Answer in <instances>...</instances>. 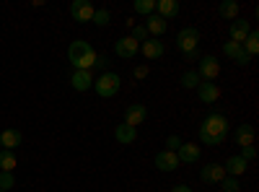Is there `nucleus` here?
<instances>
[{
  "label": "nucleus",
  "mask_w": 259,
  "mask_h": 192,
  "mask_svg": "<svg viewBox=\"0 0 259 192\" xmlns=\"http://www.w3.org/2000/svg\"><path fill=\"white\" fill-rule=\"evenodd\" d=\"M228 135V120L221 114V112H210L205 120H202V127H200V138L205 145H221Z\"/></svg>",
  "instance_id": "obj_1"
},
{
  "label": "nucleus",
  "mask_w": 259,
  "mask_h": 192,
  "mask_svg": "<svg viewBox=\"0 0 259 192\" xmlns=\"http://www.w3.org/2000/svg\"><path fill=\"white\" fill-rule=\"evenodd\" d=\"M68 57L75 65V70H91L96 65V50L89 45V42H83V39L73 42L70 50H68Z\"/></svg>",
  "instance_id": "obj_2"
},
{
  "label": "nucleus",
  "mask_w": 259,
  "mask_h": 192,
  "mask_svg": "<svg viewBox=\"0 0 259 192\" xmlns=\"http://www.w3.org/2000/svg\"><path fill=\"white\" fill-rule=\"evenodd\" d=\"M119 86H122V78L117 75V73H101L99 75V81H94V89H96V94L101 96V99H109V96H114L117 91H119Z\"/></svg>",
  "instance_id": "obj_3"
},
{
  "label": "nucleus",
  "mask_w": 259,
  "mask_h": 192,
  "mask_svg": "<svg viewBox=\"0 0 259 192\" xmlns=\"http://www.w3.org/2000/svg\"><path fill=\"white\" fill-rule=\"evenodd\" d=\"M197 45H200V31L197 29H182L179 31V36H177V47L184 52V55H189V52H194L197 50Z\"/></svg>",
  "instance_id": "obj_4"
},
{
  "label": "nucleus",
  "mask_w": 259,
  "mask_h": 192,
  "mask_svg": "<svg viewBox=\"0 0 259 192\" xmlns=\"http://www.w3.org/2000/svg\"><path fill=\"white\" fill-rule=\"evenodd\" d=\"M218 73H221V62H218V57H215V55H205V57H200V70H197L200 81L205 78V81L210 83V81L218 78Z\"/></svg>",
  "instance_id": "obj_5"
},
{
  "label": "nucleus",
  "mask_w": 259,
  "mask_h": 192,
  "mask_svg": "<svg viewBox=\"0 0 259 192\" xmlns=\"http://www.w3.org/2000/svg\"><path fill=\"white\" fill-rule=\"evenodd\" d=\"M70 13H73V18L78 21V24H89V21H94L96 8H94L91 0H73Z\"/></svg>",
  "instance_id": "obj_6"
},
{
  "label": "nucleus",
  "mask_w": 259,
  "mask_h": 192,
  "mask_svg": "<svg viewBox=\"0 0 259 192\" xmlns=\"http://www.w3.org/2000/svg\"><path fill=\"white\" fill-rule=\"evenodd\" d=\"M200 179H202L205 184H221V182L226 179V169H223V164H207V166H202Z\"/></svg>",
  "instance_id": "obj_7"
},
{
  "label": "nucleus",
  "mask_w": 259,
  "mask_h": 192,
  "mask_svg": "<svg viewBox=\"0 0 259 192\" xmlns=\"http://www.w3.org/2000/svg\"><path fill=\"white\" fill-rule=\"evenodd\" d=\"M200 156H202V151H200V145H197V143H182V145H179V151H177L179 164H182V161H184V164H197Z\"/></svg>",
  "instance_id": "obj_8"
},
{
  "label": "nucleus",
  "mask_w": 259,
  "mask_h": 192,
  "mask_svg": "<svg viewBox=\"0 0 259 192\" xmlns=\"http://www.w3.org/2000/svg\"><path fill=\"white\" fill-rule=\"evenodd\" d=\"M138 50H140V45H138L133 36H122L117 45H114V52H117L119 57H124V60H133V57L138 55Z\"/></svg>",
  "instance_id": "obj_9"
},
{
  "label": "nucleus",
  "mask_w": 259,
  "mask_h": 192,
  "mask_svg": "<svg viewBox=\"0 0 259 192\" xmlns=\"http://www.w3.org/2000/svg\"><path fill=\"white\" fill-rule=\"evenodd\" d=\"M145 117H148V109H145L143 104H130L127 109H124V125H130V127L143 125Z\"/></svg>",
  "instance_id": "obj_10"
},
{
  "label": "nucleus",
  "mask_w": 259,
  "mask_h": 192,
  "mask_svg": "<svg viewBox=\"0 0 259 192\" xmlns=\"http://www.w3.org/2000/svg\"><path fill=\"white\" fill-rule=\"evenodd\" d=\"M223 52L236 62V65H249V60H251V57L244 52V47L236 45V42H226V45H223Z\"/></svg>",
  "instance_id": "obj_11"
},
{
  "label": "nucleus",
  "mask_w": 259,
  "mask_h": 192,
  "mask_svg": "<svg viewBox=\"0 0 259 192\" xmlns=\"http://www.w3.org/2000/svg\"><path fill=\"white\" fill-rule=\"evenodd\" d=\"M251 34V26H249V21L244 18H236L233 24H231V42H236V45H244V39Z\"/></svg>",
  "instance_id": "obj_12"
},
{
  "label": "nucleus",
  "mask_w": 259,
  "mask_h": 192,
  "mask_svg": "<svg viewBox=\"0 0 259 192\" xmlns=\"http://www.w3.org/2000/svg\"><path fill=\"white\" fill-rule=\"evenodd\" d=\"M156 166L161 169V172H174V169L179 166V159L174 151H158L156 153Z\"/></svg>",
  "instance_id": "obj_13"
},
{
  "label": "nucleus",
  "mask_w": 259,
  "mask_h": 192,
  "mask_svg": "<svg viewBox=\"0 0 259 192\" xmlns=\"http://www.w3.org/2000/svg\"><path fill=\"white\" fill-rule=\"evenodd\" d=\"M70 86H73L75 91H89V89L94 86V75H91V70H75L73 78H70Z\"/></svg>",
  "instance_id": "obj_14"
},
{
  "label": "nucleus",
  "mask_w": 259,
  "mask_h": 192,
  "mask_svg": "<svg viewBox=\"0 0 259 192\" xmlns=\"http://www.w3.org/2000/svg\"><path fill=\"white\" fill-rule=\"evenodd\" d=\"M156 16L166 18H177L179 16V3L177 0H156Z\"/></svg>",
  "instance_id": "obj_15"
},
{
  "label": "nucleus",
  "mask_w": 259,
  "mask_h": 192,
  "mask_svg": "<svg viewBox=\"0 0 259 192\" xmlns=\"http://www.w3.org/2000/svg\"><path fill=\"white\" fill-rule=\"evenodd\" d=\"M143 26L148 29V34H153V39H158V36L168 29V21H163V18H161V16H156V13H150V16H148V21H145Z\"/></svg>",
  "instance_id": "obj_16"
},
{
  "label": "nucleus",
  "mask_w": 259,
  "mask_h": 192,
  "mask_svg": "<svg viewBox=\"0 0 259 192\" xmlns=\"http://www.w3.org/2000/svg\"><path fill=\"white\" fill-rule=\"evenodd\" d=\"M197 94H200L202 104H212V101H218V99H221L218 83H200V86H197Z\"/></svg>",
  "instance_id": "obj_17"
},
{
  "label": "nucleus",
  "mask_w": 259,
  "mask_h": 192,
  "mask_svg": "<svg viewBox=\"0 0 259 192\" xmlns=\"http://www.w3.org/2000/svg\"><path fill=\"white\" fill-rule=\"evenodd\" d=\"M246 166H249V161H246V159H241V156H231V159L223 164L226 174H231V177H241V174L246 172Z\"/></svg>",
  "instance_id": "obj_18"
},
{
  "label": "nucleus",
  "mask_w": 259,
  "mask_h": 192,
  "mask_svg": "<svg viewBox=\"0 0 259 192\" xmlns=\"http://www.w3.org/2000/svg\"><path fill=\"white\" fill-rule=\"evenodd\" d=\"M21 145V133L18 130H3L0 133V148L3 151H16Z\"/></svg>",
  "instance_id": "obj_19"
},
{
  "label": "nucleus",
  "mask_w": 259,
  "mask_h": 192,
  "mask_svg": "<svg viewBox=\"0 0 259 192\" xmlns=\"http://www.w3.org/2000/svg\"><path fill=\"white\" fill-rule=\"evenodd\" d=\"M143 55L148 57V60H158L161 55H163V42L161 39H148V42H143Z\"/></svg>",
  "instance_id": "obj_20"
},
{
  "label": "nucleus",
  "mask_w": 259,
  "mask_h": 192,
  "mask_svg": "<svg viewBox=\"0 0 259 192\" xmlns=\"http://www.w3.org/2000/svg\"><path fill=\"white\" fill-rule=\"evenodd\" d=\"M114 138L119 140V143H135V138H138V127H130V125H117V130H114Z\"/></svg>",
  "instance_id": "obj_21"
},
{
  "label": "nucleus",
  "mask_w": 259,
  "mask_h": 192,
  "mask_svg": "<svg viewBox=\"0 0 259 192\" xmlns=\"http://www.w3.org/2000/svg\"><path fill=\"white\" fill-rule=\"evenodd\" d=\"M236 143H239L241 148L254 145V127L251 125H239V130H236Z\"/></svg>",
  "instance_id": "obj_22"
},
{
  "label": "nucleus",
  "mask_w": 259,
  "mask_h": 192,
  "mask_svg": "<svg viewBox=\"0 0 259 192\" xmlns=\"http://www.w3.org/2000/svg\"><path fill=\"white\" fill-rule=\"evenodd\" d=\"M239 3H236V0H223V3H221V16L223 18H231V21H236V18H239Z\"/></svg>",
  "instance_id": "obj_23"
},
{
  "label": "nucleus",
  "mask_w": 259,
  "mask_h": 192,
  "mask_svg": "<svg viewBox=\"0 0 259 192\" xmlns=\"http://www.w3.org/2000/svg\"><path fill=\"white\" fill-rule=\"evenodd\" d=\"M241 47H244V52H246L249 57H251V55H256V52H259V34H256V31H251V34L244 39V45H241Z\"/></svg>",
  "instance_id": "obj_24"
},
{
  "label": "nucleus",
  "mask_w": 259,
  "mask_h": 192,
  "mask_svg": "<svg viewBox=\"0 0 259 192\" xmlns=\"http://www.w3.org/2000/svg\"><path fill=\"white\" fill-rule=\"evenodd\" d=\"M0 169H3V172H13L16 169V153L13 151H0Z\"/></svg>",
  "instance_id": "obj_25"
},
{
  "label": "nucleus",
  "mask_w": 259,
  "mask_h": 192,
  "mask_svg": "<svg viewBox=\"0 0 259 192\" xmlns=\"http://www.w3.org/2000/svg\"><path fill=\"white\" fill-rule=\"evenodd\" d=\"M200 83H202V81H200L197 70H187V73L182 75V86H184V89H197Z\"/></svg>",
  "instance_id": "obj_26"
},
{
  "label": "nucleus",
  "mask_w": 259,
  "mask_h": 192,
  "mask_svg": "<svg viewBox=\"0 0 259 192\" xmlns=\"http://www.w3.org/2000/svg\"><path fill=\"white\" fill-rule=\"evenodd\" d=\"M135 11L143 13V16H150V13L156 11V0H138V3H135Z\"/></svg>",
  "instance_id": "obj_27"
},
{
  "label": "nucleus",
  "mask_w": 259,
  "mask_h": 192,
  "mask_svg": "<svg viewBox=\"0 0 259 192\" xmlns=\"http://www.w3.org/2000/svg\"><path fill=\"white\" fill-rule=\"evenodd\" d=\"M13 184H16V177H13V172H0V189H3V192H8Z\"/></svg>",
  "instance_id": "obj_28"
},
{
  "label": "nucleus",
  "mask_w": 259,
  "mask_h": 192,
  "mask_svg": "<svg viewBox=\"0 0 259 192\" xmlns=\"http://www.w3.org/2000/svg\"><path fill=\"white\" fill-rule=\"evenodd\" d=\"M221 184H223V192H241V184L236 177H226Z\"/></svg>",
  "instance_id": "obj_29"
},
{
  "label": "nucleus",
  "mask_w": 259,
  "mask_h": 192,
  "mask_svg": "<svg viewBox=\"0 0 259 192\" xmlns=\"http://www.w3.org/2000/svg\"><path fill=\"white\" fill-rule=\"evenodd\" d=\"M109 11H106V8H99L96 13H94V24H99V26H106V24H109Z\"/></svg>",
  "instance_id": "obj_30"
},
{
  "label": "nucleus",
  "mask_w": 259,
  "mask_h": 192,
  "mask_svg": "<svg viewBox=\"0 0 259 192\" xmlns=\"http://www.w3.org/2000/svg\"><path fill=\"white\" fill-rule=\"evenodd\" d=\"M130 36H133L138 45H140V42H148V29L145 26H133V34H130Z\"/></svg>",
  "instance_id": "obj_31"
},
{
  "label": "nucleus",
  "mask_w": 259,
  "mask_h": 192,
  "mask_svg": "<svg viewBox=\"0 0 259 192\" xmlns=\"http://www.w3.org/2000/svg\"><path fill=\"white\" fill-rule=\"evenodd\" d=\"M166 145H168L166 151H174V153H177V151H179V145H182V138H177V135H168V138H166Z\"/></svg>",
  "instance_id": "obj_32"
},
{
  "label": "nucleus",
  "mask_w": 259,
  "mask_h": 192,
  "mask_svg": "<svg viewBox=\"0 0 259 192\" xmlns=\"http://www.w3.org/2000/svg\"><path fill=\"white\" fill-rule=\"evenodd\" d=\"M254 156H256V148H254V145H244V148H241V159L249 161V159H254Z\"/></svg>",
  "instance_id": "obj_33"
},
{
  "label": "nucleus",
  "mask_w": 259,
  "mask_h": 192,
  "mask_svg": "<svg viewBox=\"0 0 259 192\" xmlns=\"http://www.w3.org/2000/svg\"><path fill=\"white\" fill-rule=\"evenodd\" d=\"M148 73H150V70H148V65H138V68H135V73H133V75H135V78H138V81H143V78H148Z\"/></svg>",
  "instance_id": "obj_34"
},
{
  "label": "nucleus",
  "mask_w": 259,
  "mask_h": 192,
  "mask_svg": "<svg viewBox=\"0 0 259 192\" xmlns=\"http://www.w3.org/2000/svg\"><path fill=\"white\" fill-rule=\"evenodd\" d=\"M96 65L99 68H106V65H109V60H106V55H96ZM94 65V68H96Z\"/></svg>",
  "instance_id": "obj_35"
},
{
  "label": "nucleus",
  "mask_w": 259,
  "mask_h": 192,
  "mask_svg": "<svg viewBox=\"0 0 259 192\" xmlns=\"http://www.w3.org/2000/svg\"><path fill=\"white\" fill-rule=\"evenodd\" d=\"M171 192H192V187H187V184H177V187H171Z\"/></svg>",
  "instance_id": "obj_36"
},
{
  "label": "nucleus",
  "mask_w": 259,
  "mask_h": 192,
  "mask_svg": "<svg viewBox=\"0 0 259 192\" xmlns=\"http://www.w3.org/2000/svg\"><path fill=\"white\" fill-rule=\"evenodd\" d=\"M0 151H3V148H0Z\"/></svg>",
  "instance_id": "obj_37"
},
{
  "label": "nucleus",
  "mask_w": 259,
  "mask_h": 192,
  "mask_svg": "<svg viewBox=\"0 0 259 192\" xmlns=\"http://www.w3.org/2000/svg\"><path fill=\"white\" fill-rule=\"evenodd\" d=\"M0 192H3V189H0Z\"/></svg>",
  "instance_id": "obj_38"
}]
</instances>
